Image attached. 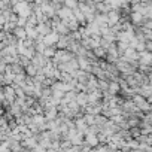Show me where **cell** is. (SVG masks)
Masks as SVG:
<instances>
[{
	"instance_id": "4316f807",
	"label": "cell",
	"mask_w": 152,
	"mask_h": 152,
	"mask_svg": "<svg viewBox=\"0 0 152 152\" xmlns=\"http://www.w3.org/2000/svg\"><path fill=\"white\" fill-rule=\"evenodd\" d=\"M51 0H36V3L37 5H45V3H49Z\"/></svg>"
},
{
	"instance_id": "9a60e30c",
	"label": "cell",
	"mask_w": 152,
	"mask_h": 152,
	"mask_svg": "<svg viewBox=\"0 0 152 152\" xmlns=\"http://www.w3.org/2000/svg\"><path fill=\"white\" fill-rule=\"evenodd\" d=\"M107 91L110 94H121V84H119V81H110Z\"/></svg>"
},
{
	"instance_id": "ac0fdd59",
	"label": "cell",
	"mask_w": 152,
	"mask_h": 152,
	"mask_svg": "<svg viewBox=\"0 0 152 152\" xmlns=\"http://www.w3.org/2000/svg\"><path fill=\"white\" fill-rule=\"evenodd\" d=\"M39 69H40V67H37L36 64L30 63V64L26 67V72H27V75H28V76H33V78H34V76L39 73Z\"/></svg>"
},
{
	"instance_id": "ba28073f",
	"label": "cell",
	"mask_w": 152,
	"mask_h": 152,
	"mask_svg": "<svg viewBox=\"0 0 152 152\" xmlns=\"http://www.w3.org/2000/svg\"><path fill=\"white\" fill-rule=\"evenodd\" d=\"M130 20H131V23H133L134 26H143V24L146 23V17H145L143 14H140V12H136V11L131 12Z\"/></svg>"
},
{
	"instance_id": "f1b7e54d",
	"label": "cell",
	"mask_w": 152,
	"mask_h": 152,
	"mask_svg": "<svg viewBox=\"0 0 152 152\" xmlns=\"http://www.w3.org/2000/svg\"><path fill=\"white\" fill-rule=\"evenodd\" d=\"M142 2H143V3H148V2H149V0H142Z\"/></svg>"
},
{
	"instance_id": "d4e9b609",
	"label": "cell",
	"mask_w": 152,
	"mask_h": 152,
	"mask_svg": "<svg viewBox=\"0 0 152 152\" xmlns=\"http://www.w3.org/2000/svg\"><path fill=\"white\" fill-rule=\"evenodd\" d=\"M84 116H85V121H87V124H88V125L96 124V115H93V113H85Z\"/></svg>"
},
{
	"instance_id": "e0dca14e",
	"label": "cell",
	"mask_w": 152,
	"mask_h": 152,
	"mask_svg": "<svg viewBox=\"0 0 152 152\" xmlns=\"http://www.w3.org/2000/svg\"><path fill=\"white\" fill-rule=\"evenodd\" d=\"M54 30H55V31H58L60 34H69V33L72 31V30L69 28V26H67L64 21H61V23H60V24H58V26H57Z\"/></svg>"
},
{
	"instance_id": "6da1fadb",
	"label": "cell",
	"mask_w": 152,
	"mask_h": 152,
	"mask_svg": "<svg viewBox=\"0 0 152 152\" xmlns=\"http://www.w3.org/2000/svg\"><path fill=\"white\" fill-rule=\"evenodd\" d=\"M12 9H14V12L18 14L20 17H27V18H28V17L33 14V8H31V3L28 2V0H20L17 5L12 6Z\"/></svg>"
},
{
	"instance_id": "9c48e42d",
	"label": "cell",
	"mask_w": 152,
	"mask_h": 152,
	"mask_svg": "<svg viewBox=\"0 0 152 152\" xmlns=\"http://www.w3.org/2000/svg\"><path fill=\"white\" fill-rule=\"evenodd\" d=\"M57 15L61 18V20H67V18H72L75 14H73V9L67 8V6H61L58 11H57Z\"/></svg>"
},
{
	"instance_id": "44dd1931",
	"label": "cell",
	"mask_w": 152,
	"mask_h": 152,
	"mask_svg": "<svg viewBox=\"0 0 152 152\" xmlns=\"http://www.w3.org/2000/svg\"><path fill=\"white\" fill-rule=\"evenodd\" d=\"M34 48H36V52L43 54L45 49H46V43H45L43 40H36V42H34Z\"/></svg>"
},
{
	"instance_id": "7402d4cb",
	"label": "cell",
	"mask_w": 152,
	"mask_h": 152,
	"mask_svg": "<svg viewBox=\"0 0 152 152\" xmlns=\"http://www.w3.org/2000/svg\"><path fill=\"white\" fill-rule=\"evenodd\" d=\"M116 43H118V51H119L121 55H122V54L128 49V46H130L128 42H122V40H116Z\"/></svg>"
},
{
	"instance_id": "52a82bcc",
	"label": "cell",
	"mask_w": 152,
	"mask_h": 152,
	"mask_svg": "<svg viewBox=\"0 0 152 152\" xmlns=\"http://www.w3.org/2000/svg\"><path fill=\"white\" fill-rule=\"evenodd\" d=\"M107 18H109V26L112 27V26H115L116 23H119L121 21V18H122V15H121V11L119 9H112L109 14H107Z\"/></svg>"
},
{
	"instance_id": "484cf974",
	"label": "cell",
	"mask_w": 152,
	"mask_h": 152,
	"mask_svg": "<svg viewBox=\"0 0 152 152\" xmlns=\"http://www.w3.org/2000/svg\"><path fill=\"white\" fill-rule=\"evenodd\" d=\"M143 26H146L148 28H151V30H152V18H151V20H146V23H145Z\"/></svg>"
},
{
	"instance_id": "603a6c76",
	"label": "cell",
	"mask_w": 152,
	"mask_h": 152,
	"mask_svg": "<svg viewBox=\"0 0 152 152\" xmlns=\"http://www.w3.org/2000/svg\"><path fill=\"white\" fill-rule=\"evenodd\" d=\"M93 51H94V54H96L97 58H106V55H107V51L104 48H102V46H99V48H96Z\"/></svg>"
},
{
	"instance_id": "8992f818",
	"label": "cell",
	"mask_w": 152,
	"mask_h": 152,
	"mask_svg": "<svg viewBox=\"0 0 152 152\" xmlns=\"http://www.w3.org/2000/svg\"><path fill=\"white\" fill-rule=\"evenodd\" d=\"M76 102L81 104V110L84 112V109L90 104V100H88V93L87 91H78V96H76Z\"/></svg>"
},
{
	"instance_id": "30bf717a",
	"label": "cell",
	"mask_w": 152,
	"mask_h": 152,
	"mask_svg": "<svg viewBox=\"0 0 152 152\" xmlns=\"http://www.w3.org/2000/svg\"><path fill=\"white\" fill-rule=\"evenodd\" d=\"M85 142L90 145V146H93V149L96 148V146H99L100 145V139H99V134H93V133H87L85 134Z\"/></svg>"
},
{
	"instance_id": "277c9868",
	"label": "cell",
	"mask_w": 152,
	"mask_h": 152,
	"mask_svg": "<svg viewBox=\"0 0 152 152\" xmlns=\"http://www.w3.org/2000/svg\"><path fill=\"white\" fill-rule=\"evenodd\" d=\"M2 94H3L11 103H14V102L17 100V97H18L14 85H3V87H2Z\"/></svg>"
},
{
	"instance_id": "4fadbf2b",
	"label": "cell",
	"mask_w": 152,
	"mask_h": 152,
	"mask_svg": "<svg viewBox=\"0 0 152 152\" xmlns=\"http://www.w3.org/2000/svg\"><path fill=\"white\" fill-rule=\"evenodd\" d=\"M140 57H139V63H145V64H151L152 63V52L145 49L142 52H139Z\"/></svg>"
},
{
	"instance_id": "5bb4252c",
	"label": "cell",
	"mask_w": 152,
	"mask_h": 152,
	"mask_svg": "<svg viewBox=\"0 0 152 152\" xmlns=\"http://www.w3.org/2000/svg\"><path fill=\"white\" fill-rule=\"evenodd\" d=\"M100 27H103V26H109V18H107V14H100V12H97V15H96V20H94Z\"/></svg>"
},
{
	"instance_id": "cb8c5ba5",
	"label": "cell",
	"mask_w": 152,
	"mask_h": 152,
	"mask_svg": "<svg viewBox=\"0 0 152 152\" xmlns=\"http://www.w3.org/2000/svg\"><path fill=\"white\" fill-rule=\"evenodd\" d=\"M27 45L24 43V40H18V45H17V49H18V54L20 55H24L26 54V51H27Z\"/></svg>"
},
{
	"instance_id": "5b68a950",
	"label": "cell",
	"mask_w": 152,
	"mask_h": 152,
	"mask_svg": "<svg viewBox=\"0 0 152 152\" xmlns=\"http://www.w3.org/2000/svg\"><path fill=\"white\" fill-rule=\"evenodd\" d=\"M60 33L58 31H55V30H52L51 33H48L46 36H43V42L46 43V46H49V45H57V42L60 40Z\"/></svg>"
},
{
	"instance_id": "7a4b0ae2",
	"label": "cell",
	"mask_w": 152,
	"mask_h": 152,
	"mask_svg": "<svg viewBox=\"0 0 152 152\" xmlns=\"http://www.w3.org/2000/svg\"><path fill=\"white\" fill-rule=\"evenodd\" d=\"M73 57H76V54H73L70 49H57V52H55V55L52 57V63L55 64V66H58L60 63H67V61H70Z\"/></svg>"
},
{
	"instance_id": "2e32d148",
	"label": "cell",
	"mask_w": 152,
	"mask_h": 152,
	"mask_svg": "<svg viewBox=\"0 0 152 152\" xmlns=\"http://www.w3.org/2000/svg\"><path fill=\"white\" fill-rule=\"evenodd\" d=\"M112 11V6L107 3V2H100V3H97V12H100V14H109Z\"/></svg>"
},
{
	"instance_id": "3957f363",
	"label": "cell",
	"mask_w": 152,
	"mask_h": 152,
	"mask_svg": "<svg viewBox=\"0 0 152 152\" xmlns=\"http://www.w3.org/2000/svg\"><path fill=\"white\" fill-rule=\"evenodd\" d=\"M139 57H140V54H139V51L136 49V48H133V46H128V49L121 55V58L122 60H125V61H139Z\"/></svg>"
},
{
	"instance_id": "83f0119b",
	"label": "cell",
	"mask_w": 152,
	"mask_h": 152,
	"mask_svg": "<svg viewBox=\"0 0 152 152\" xmlns=\"http://www.w3.org/2000/svg\"><path fill=\"white\" fill-rule=\"evenodd\" d=\"M142 0H131V5H134V3H140Z\"/></svg>"
},
{
	"instance_id": "ffe728a7",
	"label": "cell",
	"mask_w": 152,
	"mask_h": 152,
	"mask_svg": "<svg viewBox=\"0 0 152 152\" xmlns=\"http://www.w3.org/2000/svg\"><path fill=\"white\" fill-rule=\"evenodd\" d=\"M79 3H81V0H64V6H67L70 9H78Z\"/></svg>"
},
{
	"instance_id": "d6986e66",
	"label": "cell",
	"mask_w": 152,
	"mask_h": 152,
	"mask_svg": "<svg viewBox=\"0 0 152 152\" xmlns=\"http://www.w3.org/2000/svg\"><path fill=\"white\" fill-rule=\"evenodd\" d=\"M57 46L55 45H49V46H46V49H45V52H43V55H46L48 58H52L54 55H55V52H57Z\"/></svg>"
},
{
	"instance_id": "8fae6325",
	"label": "cell",
	"mask_w": 152,
	"mask_h": 152,
	"mask_svg": "<svg viewBox=\"0 0 152 152\" xmlns=\"http://www.w3.org/2000/svg\"><path fill=\"white\" fill-rule=\"evenodd\" d=\"M45 116H46V119L48 121H51V119H55L57 116H58V113H60V109H58V106H52V107H48V109H45Z\"/></svg>"
},
{
	"instance_id": "7c38bea8",
	"label": "cell",
	"mask_w": 152,
	"mask_h": 152,
	"mask_svg": "<svg viewBox=\"0 0 152 152\" xmlns=\"http://www.w3.org/2000/svg\"><path fill=\"white\" fill-rule=\"evenodd\" d=\"M12 33H14L20 40H24V39L28 37V36H27V28H26V27H21V26H17V27L12 30Z\"/></svg>"
}]
</instances>
